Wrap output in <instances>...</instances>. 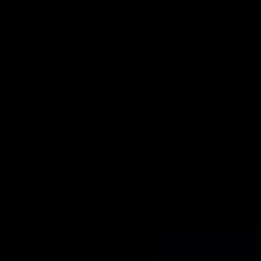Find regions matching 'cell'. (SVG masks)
<instances>
[]
</instances>
